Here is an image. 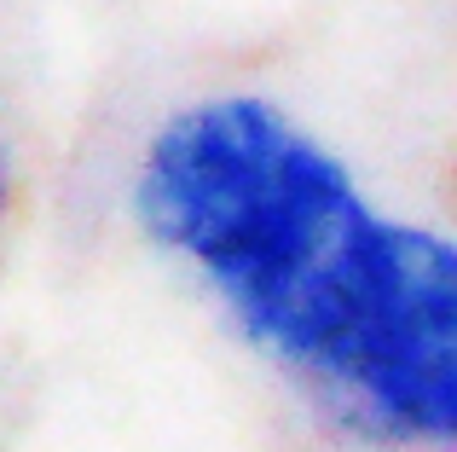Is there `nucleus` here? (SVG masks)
I'll return each instance as SVG.
<instances>
[{
  "label": "nucleus",
  "instance_id": "obj_1",
  "mask_svg": "<svg viewBox=\"0 0 457 452\" xmlns=\"http://www.w3.org/2000/svg\"><path fill=\"white\" fill-rule=\"evenodd\" d=\"M359 204L353 169L255 93H214L174 111L134 169L145 238L209 284L249 342Z\"/></svg>",
  "mask_w": 457,
  "mask_h": 452
},
{
  "label": "nucleus",
  "instance_id": "obj_2",
  "mask_svg": "<svg viewBox=\"0 0 457 452\" xmlns=\"http://www.w3.org/2000/svg\"><path fill=\"white\" fill-rule=\"evenodd\" d=\"M249 348L365 441L457 452V238L365 197Z\"/></svg>",
  "mask_w": 457,
  "mask_h": 452
},
{
  "label": "nucleus",
  "instance_id": "obj_3",
  "mask_svg": "<svg viewBox=\"0 0 457 452\" xmlns=\"http://www.w3.org/2000/svg\"><path fill=\"white\" fill-rule=\"evenodd\" d=\"M12 192H18V163H12V139L0 128V232H6V215H12Z\"/></svg>",
  "mask_w": 457,
  "mask_h": 452
}]
</instances>
